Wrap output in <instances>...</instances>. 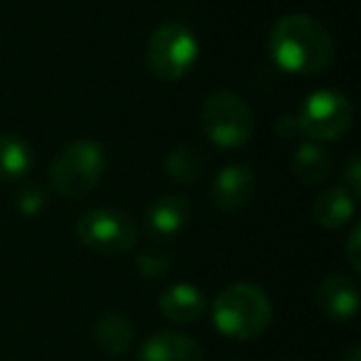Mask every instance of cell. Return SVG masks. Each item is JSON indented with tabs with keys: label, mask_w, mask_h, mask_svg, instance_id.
<instances>
[{
	"label": "cell",
	"mask_w": 361,
	"mask_h": 361,
	"mask_svg": "<svg viewBox=\"0 0 361 361\" xmlns=\"http://www.w3.org/2000/svg\"><path fill=\"white\" fill-rule=\"evenodd\" d=\"M270 57L290 75H317L334 57V40L317 18L292 13L275 23L267 40Z\"/></svg>",
	"instance_id": "obj_1"
},
{
	"label": "cell",
	"mask_w": 361,
	"mask_h": 361,
	"mask_svg": "<svg viewBox=\"0 0 361 361\" xmlns=\"http://www.w3.org/2000/svg\"><path fill=\"white\" fill-rule=\"evenodd\" d=\"M272 305L262 287L252 282L228 285L213 302V324L223 336L235 341H252L270 326Z\"/></svg>",
	"instance_id": "obj_2"
},
{
	"label": "cell",
	"mask_w": 361,
	"mask_h": 361,
	"mask_svg": "<svg viewBox=\"0 0 361 361\" xmlns=\"http://www.w3.org/2000/svg\"><path fill=\"white\" fill-rule=\"evenodd\" d=\"M106 166L99 141L75 139L57 154L50 169V183L65 198H85L97 188Z\"/></svg>",
	"instance_id": "obj_3"
},
{
	"label": "cell",
	"mask_w": 361,
	"mask_h": 361,
	"mask_svg": "<svg viewBox=\"0 0 361 361\" xmlns=\"http://www.w3.org/2000/svg\"><path fill=\"white\" fill-rule=\"evenodd\" d=\"M201 47L191 27L169 23L154 30L146 42V67L161 82H178L196 67Z\"/></svg>",
	"instance_id": "obj_4"
},
{
	"label": "cell",
	"mask_w": 361,
	"mask_h": 361,
	"mask_svg": "<svg viewBox=\"0 0 361 361\" xmlns=\"http://www.w3.org/2000/svg\"><path fill=\"white\" fill-rule=\"evenodd\" d=\"M201 126L208 141L221 149H240L255 131V116L247 102L235 92L218 90L203 102Z\"/></svg>",
	"instance_id": "obj_5"
},
{
	"label": "cell",
	"mask_w": 361,
	"mask_h": 361,
	"mask_svg": "<svg viewBox=\"0 0 361 361\" xmlns=\"http://www.w3.org/2000/svg\"><path fill=\"white\" fill-rule=\"evenodd\" d=\"M77 235L99 255H124L139 243V226L131 216L114 208H92L77 221Z\"/></svg>",
	"instance_id": "obj_6"
},
{
	"label": "cell",
	"mask_w": 361,
	"mask_h": 361,
	"mask_svg": "<svg viewBox=\"0 0 361 361\" xmlns=\"http://www.w3.org/2000/svg\"><path fill=\"white\" fill-rule=\"evenodd\" d=\"M295 119L302 134L310 136L312 141H336L349 131L354 109L341 92L317 90L302 102L300 114Z\"/></svg>",
	"instance_id": "obj_7"
},
{
	"label": "cell",
	"mask_w": 361,
	"mask_h": 361,
	"mask_svg": "<svg viewBox=\"0 0 361 361\" xmlns=\"http://www.w3.org/2000/svg\"><path fill=\"white\" fill-rule=\"evenodd\" d=\"M317 307L329 322H351L359 312V282L354 275L331 272L317 290Z\"/></svg>",
	"instance_id": "obj_8"
},
{
	"label": "cell",
	"mask_w": 361,
	"mask_h": 361,
	"mask_svg": "<svg viewBox=\"0 0 361 361\" xmlns=\"http://www.w3.org/2000/svg\"><path fill=\"white\" fill-rule=\"evenodd\" d=\"M255 188H257V178H255V173H252V169H247V166H243V164H233V166H226V169L216 176L211 196H213V203H216L221 211L235 213V211H243V208L252 201Z\"/></svg>",
	"instance_id": "obj_9"
},
{
	"label": "cell",
	"mask_w": 361,
	"mask_h": 361,
	"mask_svg": "<svg viewBox=\"0 0 361 361\" xmlns=\"http://www.w3.org/2000/svg\"><path fill=\"white\" fill-rule=\"evenodd\" d=\"M188 218H191V208L183 196H176V193H166L159 196L146 211V228L154 238L161 240H169L176 238L183 228H186Z\"/></svg>",
	"instance_id": "obj_10"
},
{
	"label": "cell",
	"mask_w": 361,
	"mask_h": 361,
	"mask_svg": "<svg viewBox=\"0 0 361 361\" xmlns=\"http://www.w3.org/2000/svg\"><path fill=\"white\" fill-rule=\"evenodd\" d=\"M203 349L180 331H156L141 344L139 361H203Z\"/></svg>",
	"instance_id": "obj_11"
},
{
	"label": "cell",
	"mask_w": 361,
	"mask_h": 361,
	"mask_svg": "<svg viewBox=\"0 0 361 361\" xmlns=\"http://www.w3.org/2000/svg\"><path fill=\"white\" fill-rule=\"evenodd\" d=\"M159 310L178 324H191L206 314V295L191 282H176L161 292Z\"/></svg>",
	"instance_id": "obj_12"
},
{
	"label": "cell",
	"mask_w": 361,
	"mask_h": 361,
	"mask_svg": "<svg viewBox=\"0 0 361 361\" xmlns=\"http://www.w3.org/2000/svg\"><path fill=\"white\" fill-rule=\"evenodd\" d=\"M92 339H94L99 351H104V354H109V356H121L134 344V324H131L124 314L106 312V314H102L99 319L94 322Z\"/></svg>",
	"instance_id": "obj_13"
},
{
	"label": "cell",
	"mask_w": 361,
	"mask_h": 361,
	"mask_svg": "<svg viewBox=\"0 0 361 361\" xmlns=\"http://www.w3.org/2000/svg\"><path fill=\"white\" fill-rule=\"evenodd\" d=\"M354 213H356V198L344 186L326 188L324 193H319V198L314 201V208H312L314 221L322 228H329V231L346 226L354 218Z\"/></svg>",
	"instance_id": "obj_14"
},
{
	"label": "cell",
	"mask_w": 361,
	"mask_h": 361,
	"mask_svg": "<svg viewBox=\"0 0 361 361\" xmlns=\"http://www.w3.org/2000/svg\"><path fill=\"white\" fill-rule=\"evenodd\" d=\"M32 169V149L18 134H0V180H23Z\"/></svg>",
	"instance_id": "obj_15"
},
{
	"label": "cell",
	"mask_w": 361,
	"mask_h": 361,
	"mask_svg": "<svg viewBox=\"0 0 361 361\" xmlns=\"http://www.w3.org/2000/svg\"><path fill=\"white\" fill-rule=\"evenodd\" d=\"M292 171L305 183H322L331 173V159L319 144L305 141L295 149L292 156Z\"/></svg>",
	"instance_id": "obj_16"
},
{
	"label": "cell",
	"mask_w": 361,
	"mask_h": 361,
	"mask_svg": "<svg viewBox=\"0 0 361 361\" xmlns=\"http://www.w3.org/2000/svg\"><path fill=\"white\" fill-rule=\"evenodd\" d=\"M164 169L173 183H196L206 169V154L191 144L176 146L166 159Z\"/></svg>",
	"instance_id": "obj_17"
},
{
	"label": "cell",
	"mask_w": 361,
	"mask_h": 361,
	"mask_svg": "<svg viewBox=\"0 0 361 361\" xmlns=\"http://www.w3.org/2000/svg\"><path fill=\"white\" fill-rule=\"evenodd\" d=\"M16 206H18V211H20L23 216H37V213H42V211H45V206H47L45 188L27 183V186L20 188V193H18Z\"/></svg>",
	"instance_id": "obj_18"
},
{
	"label": "cell",
	"mask_w": 361,
	"mask_h": 361,
	"mask_svg": "<svg viewBox=\"0 0 361 361\" xmlns=\"http://www.w3.org/2000/svg\"><path fill=\"white\" fill-rule=\"evenodd\" d=\"M361 228L354 226L349 233V238H346V260H349L351 270L354 272H361Z\"/></svg>",
	"instance_id": "obj_19"
},
{
	"label": "cell",
	"mask_w": 361,
	"mask_h": 361,
	"mask_svg": "<svg viewBox=\"0 0 361 361\" xmlns=\"http://www.w3.org/2000/svg\"><path fill=\"white\" fill-rule=\"evenodd\" d=\"M166 267H169L166 257H159V255H141V257H139V270L144 272L146 277L164 275Z\"/></svg>",
	"instance_id": "obj_20"
},
{
	"label": "cell",
	"mask_w": 361,
	"mask_h": 361,
	"mask_svg": "<svg viewBox=\"0 0 361 361\" xmlns=\"http://www.w3.org/2000/svg\"><path fill=\"white\" fill-rule=\"evenodd\" d=\"M359 166H361L359 156H351L349 166H346V183H349V188H346V191H349L354 198L361 193V171H359Z\"/></svg>",
	"instance_id": "obj_21"
},
{
	"label": "cell",
	"mask_w": 361,
	"mask_h": 361,
	"mask_svg": "<svg viewBox=\"0 0 361 361\" xmlns=\"http://www.w3.org/2000/svg\"><path fill=\"white\" fill-rule=\"evenodd\" d=\"M277 131L285 136H292L295 131H300V126H297V119L295 116H282L280 121H277Z\"/></svg>",
	"instance_id": "obj_22"
},
{
	"label": "cell",
	"mask_w": 361,
	"mask_h": 361,
	"mask_svg": "<svg viewBox=\"0 0 361 361\" xmlns=\"http://www.w3.org/2000/svg\"><path fill=\"white\" fill-rule=\"evenodd\" d=\"M341 361H361V349L359 346H351V349L341 356Z\"/></svg>",
	"instance_id": "obj_23"
}]
</instances>
